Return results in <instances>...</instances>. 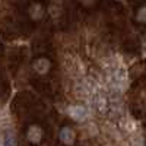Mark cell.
<instances>
[{"label": "cell", "instance_id": "obj_1", "mask_svg": "<svg viewBox=\"0 0 146 146\" xmlns=\"http://www.w3.org/2000/svg\"><path fill=\"white\" fill-rule=\"evenodd\" d=\"M89 96H91L92 105L95 107V110L100 114H105L108 111L110 100H108L107 94L101 88H98V86H89Z\"/></svg>", "mask_w": 146, "mask_h": 146}, {"label": "cell", "instance_id": "obj_2", "mask_svg": "<svg viewBox=\"0 0 146 146\" xmlns=\"http://www.w3.org/2000/svg\"><path fill=\"white\" fill-rule=\"evenodd\" d=\"M69 115L76 121H83L88 117V111L83 105H72L69 107Z\"/></svg>", "mask_w": 146, "mask_h": 146}, {"label": "cell", "instance_id": "obj_3", "mask_svg": "<svg viewBox=\"0 0 146 146\" xmlns=\"http://www.w3.org/2000/svg\"><path fill=\"white\" fill-rule=\"evenodd\" d=\"M27 137L32 143H38L41 140V137H42V130L38 126H29V129L27 131Z\"/></svg>", "mask_w": 146, "mask_h": 146}, {"label": "cell", "instance_id": "obj_4", "mask_svg": "<svg viewBox=\"0 0 146 146\" xmlns=\"http://www.w3.org/2000/svg\"><path fill=\"white\" fill-rule=\"evenodd\" d=\"M60 140H62L64 145H72L75 142V131L69 127H63L60 130Z\"/></svg>", "mask_w": 146, "mask_h": 146}, {"label": "cell", "instance_id": "obj_5", "mask_svg": "<svg viewBox=\"0 0 146 146\" xmlns=\"http://www.w3.org/2000/svg\"><path fill=\"white\" fill-rule=\"evenodd\" d=\"M50 67V62L47 58H38L36 62L34 63V69L38 72V73H45Z\"/></svg>", "mask_w": 146, "mask_h": 146}, {"label": "cell", "instance_id": "obj_6", "mask_svg": "<svg viewBox=\"0 0 146 146\" xmlns=\"http://www.w3.org/2000/svg\"><path fill=\"white\" fill-rule=\"evenodd\" d=\"M42 13H44V10H42L41 5H32L29 7V15L32 19H40L42 16Z\"/></svg>", "mask_w": 146, "mask_h": 146}, {"label": "cell", "instance_id": "obj_7", "mask_svg": "<svg viewBox=\"0 0 146 146\" xmlns=\"http://www.w3.org/2000/svg\"><path fill=\"white\" fill-rule=\"evenodd\" d=\"M136 18H137V21H139V22H146V6H143V7H140V9H139Z\"/></svg>", "mask_w": 146, "mask_h": 146}, {"label": "cell", "instance_id": "obj_8", "mask_svg": "<svg viewBox=\"0 0 146 146\" xmlns=\"http://www.w3.org/2000/svg\"><path fill=\"white\" fill-rule=\"evenodd\" d=\"M3 146H15V139H13V136H10V135H7V136L5 137Z\"/></svg>", "mask_w": 146, "mask_h": 146}]
</instances>
